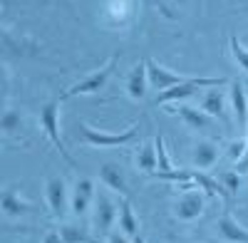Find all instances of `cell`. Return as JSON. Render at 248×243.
<instances>
[{"label": "cell", "mask_w": 248, "mask_h": 243, "mask_svg": "<svg viewBox=\"0 0 248 243\" xmlns=\"http://www.w3.org/2000/svg\"><path fill=\"white\" fill-rule=\"evenodd\" d=\"M97 17L107 30H129L139 17V0H102Z\"/></svg>", "instance_id": "6da1fadb"}, {"label": "cell", "mask_w": 248, "mask_h": 243, "mask_svg": "<svg viewBox=\"0 0 248 243\" xmlns=\"http://www.w3.org/2000/svg\"><path fill=\"white\" fill-rule=\"evenodd\" d=\"M79 137L87 147H97V149H114V147H124V144H132L139 137V127L129 124L127 129L122 132H105V129H97L87 122L79 124Z\"/></svg>", "instance_id": "7a4b0ae2"}, {"label": "cell", "mask_w": 248, "mask_h": 243, "mask_svg": "<svg viewBox=\"0 0 248 243\" xmlns=\"http://www.w3.org/2000/svg\"><path fill=\"white\" fill-rule=\"evenodd\" d=\"M60 107H62V99L60 97L52 99V102H47V105H43V107H40V112H37V122H40V127H43L47 141L55 147V152H60V156L65 159V161H70V167H77V161L67 152L65 141H62V134H60Z\"/></svg>", "instance_id": "3957f363"}, {"label": "cell", "mask_w": 248, "mask_h": 243, "mask_svg": "<svg viewBox=\"0 0 248 243\" xmlns=\"http://www.w3.org/2000/svg\"><path fill=\"white\" fill-rule=\"evenodd\" d=\"M117 60H119V55L114 52L109 60L102 67H97V70H92L90 75H85L82 79H77L75 85H70L65 92L60 94V99L62 102H67V99H72V97H82V94H97L102 87H105L107 82H109V77H112V72H114V67H117Z\"/></svg>", "instance_id": "277c9868"}, {"label": "cell", "mask_w": 248, "mask_h": 243, "mask_svg": "<svg viewBox=\"0 0 248 243\" xmlns=\"http://www.w3.org/2000/svg\"><path fill=\"white\" fill-rule=\"evenodd\" d=\"M117 218H119V206L117 201L109 196V189H99L97 198H94V206H92V233L94 236H109L117 226Z\"/></svg>", "instance_id": "5b68a950"}, {"label": "cell", "mask_w": 248, "mask_h": 243, "mask_svg": "<svg viewBox=\"0 0 248 243\" xmlns=\"http://www.w3.org/2000/svg\"><path fill=\"white\" fill-rule=\"evenodd\" d=\"M184 186H186V191L176 198L171 213H174L176 221L191 224V221H196L206 211V198H209V194H206L201 186H194V184H184Z\"/></svg>", "instance_id": "8992f818"}, {"label": "cell", "mask_w": 248, "mask_h": 243, "mask_svg": "<svg viewBox=\"0 0 248 243\" xmlns=\"http://www.w3.org/2000/svg\"><path fill=\"white\" fill-rule=\"evenodd\" d=\"M94 198H97V186L90 176H79L75 181V186L70 191V211L75 218H85L87 211L94 206Z\"/></svg>", "instance_id": "52a82bcc"}, {"label": "cell", "mask_w": 248, "mask_h": 243, "mask_svg": "<svg viewBox=\"0 0 248 243\" xmlns=\"http://www.w3.org/2000/svg\"><path fill=\"white\" fill-rule=\"evenodd\" d=\"M45 204L55 218H65L70 211V189L62 176H52L45 181Z\"/></svg>", "instance_id": "ba28073f"}, {"label": "cell", "mask_w": 248, "mask_h": 243, "mask_svg": "<svg viewBox=\"0 0 248 243\" xmlns=\"http://www.w3.org/2000/svg\"><path fill=\"white\" fill-rule=\"evenodd\" d=\"M147 70H149V85H152V90H156V94L167 92V90H171V87H176V85L189 79V75L174 72V70L164 67L161 62H156V60H152V57H147Z\"/></svg>", "instance_id": "9c48e42d"}, {"label": "cell", "mask_w": 248, "mask_h": 243, "mask_svg": "<svg viewBox=\"0 0 248 243\" xmlns=\"http://www.w3.org/2000/svg\"><path fill=\"white\" fill-rule=\"evenodd\" d=\"M0 211H3V218L8 221H20L32 211V204L20 194V189L5 186L3 194H0Z\"/></svg>", "instance_id": "30bf717a"}, {"label": "cell", "mask_w": 248, "mask_h": 243, "mask_svg": "<svg viewBox=\"0 0 248 243\" xmlns=\"http://www.w3.org/2000/svg\"><path fill=\"white\" fill-rule=\"evenodd\" d=\"M167 112H171V114H176V117H181V122L189 129H196V132H206L211 127V117L206 114L201 107H191V105H167L164 107Z\"/></svg>", "instance_id": "8fae6325"}, {"label": "cell", "mask_w": 248, "mask_h": 243, "mask_svg": "<svg viewBox=\"0 0 248 243\" xmlns=\"http://www.w3.org/2000/svg\"><path fill=\"white\" fill-rule=\"evenodd\" d=\"M216 233L223 243H248V228L233 218L231 211H223L216 221Z\"/></svg>", "instance_id": "7c38bea8"}, {"label": "cell", "mask_w": 248, "mask_h": 243, "mask_svg": "<svg viewBox=\"0 0 248 243\" xmlns=\"http://www.w3.org/2000/svg\"><path fill=\"white\" fill-rule=\"evenodd\" d=\"M229 107L238 122V127L248 129V94H246L243 82H238V79H233L229 85Z\"/></svg>", "instance_id": "4fadbf2b"}, {"label": "cell", "mask_w": 248, "mask_h": 243, "mask_svg": "<svg viewBox=\"0 0 248 243\" xmlns=\"http://www.w3.org/2000/svg\"><path fill=\"white\" fill-rule=\"evenodd\" d=\"M149 70H147V60L139 65L132 67V72L127 75V97L132 102H139V99L147 97V90H149Z\"/></svg>", "instance_id": "5bb4252c"}, {"label": "cell", "mask_w": 248, "mask_h": 243, "mask_svg": "<svg viewBox=\"0 0 248 243\" xmlns=\"http://www.w3.org/2000/svg\"><path fill=\"white\" fill-rule=\"evenodd\" d=\"M229 107V94H223L221 87H209L201 92V109L211 119H223Z\"/></svg>", "instance_id": "9a60e30c"}, {"label": "cell", "mask_w": 248, "mask_h": 243, "mask_svg": "<svg viewBox=\"0 0 248 243\" xmlns=\"http://www.w3.org/2000/svg\"><path fill=\"white\" fill-rule=\"evenodd\" d=\"M191 156H194V167H196L199 171H209L216 161H218L221 149L216 147V141H211V139H199Z\"/></svg>", "instance_id": "2e32d148"}, {"label": "cell", "mask_w": 248, "mask_h": 243, "mask_svg": "<svg viewBox=\"0 0 248 243\" xmlns=\"http://www.w3.org/2000/svg\"><path fill=\"white\" fill-rule=\"evenodd\" d=\"M99 181L105 184L109 191L119 194L122 198H127L129 196V186H127V181H124V174L117 164H102L99 167Z\"/></svg>", "instance_id": "e0dca14e"}, {"label": "cell", "mask_w": 248, "mask_h": 243, "mask_svg": "<svg viewBox=\"0 0 248 243\" xmlns=\"http://www.w3.org/2000/svg\"><path fill=\"white\" fill-rule=\"evenodd\" d=\"M134 159H137V169H139V171H144V174H149V176H154V174L159 171L156 141H154V139H152V141H144V144H141V147L137 149Z\"/></svg>", "instance_id": "ac0fdd59"}, {"label": "cell", "mask_w": 248, "mask_h": 243, "mask_svg": "<svg viewBox=\"0 0 248 243\" xmlns=\"http://www.w3.org/2000/svg\"><path fill=\"white\" fill-rule=\"evenodd\" d=\"M117 228H119L124 236H129V238H137V236H139V216L134 213V209H132V204H129L127 198H122V201H119Z\"/></svg>", "instance_id": "d6986e66"}, {"label": "cell", "mask_w": 248, "mask_h": 243, "mask_svg": "<svg viewBox=\"0 0 248 243\" xmlns=\"http://www.w3.org/2000/svg\"><path fill=\"white\" fill-rule=\"evenodd\" d=\"M20 129H23V114L13 107H5L3 114H0V132L5 137H15Z\"/></svg>", "instance_id": "ffe728a7"}, {"label": "cell", "mask_w": 248, "mask_h": 243, "mask_svg": "<svg viewBox=\"0 0 248 243\" xmlns=\"http://www.w3.org/2000/svg\"><path fill=\"white\" fill-rule=\"evenodd\" d=\"M229 52H231V57H233V62L248 75V47L241 43L238 35H231V37H229Z\"/></svg>", "instance_id": "44dd1931"}, {"label": "cell", "mask_w": 248, "mask_h": 243, "mask_svg": "<svg viewBox=\"0 0 248 243\" xmlns=\"http://www.w3.org/2000/svg\"><path fill=\"white\" fill-rule=\"evenodd\" d=\"M60 233L67 243H87L92 238V231L82 228V226H75V224H62L60 226Z\"/></svg>", "instance_id": "7402d4cb"}, {"label": "cell", "mask_w": 248, "mask_h": 243, "mask_svg": "<svg viewBox=\"0 0 248 243\" xmlns=\"http://www.w3.org/2000/svg\"><path fill=\"white\" fill-rule=\"evenodd\" d=\"M154 141H156V156H159V171H156L154 176L176 171V167L171 164V159H169V154H167V147H164V137H154Z\"/></svg>", "instance_id": "603a6c76"}, {"label": "cell", "mask_w": 248, "mask_h": 243, "mask_svg": "<svg viewBox=\"0 0 248 243\" xmlns=\"http://www.w3.org/2000/svg\"><path fill=\"white\" fill-rule=\"evenodd\" d=\"M241 176H243V174H238L236 169H231V171H221V174H218V181H221L223 189L229 191L231 196H236V194L241 191Z\"/></svg>", "instance_id": "cb8c5ba5"}, {"label": "cell", "mask_w": 248, "mask_h": 243, "mask_svg": "<svg viewBox=\"0 0 248 243\" xmlns=\"http://www.w3.org/2000/svg\"><path fill=\"white\" fill-rule=\"evenodd\" d=\"M246 144H248V139H233V141H229L226 156H229L231 161H241V156H243V152H246Z\"/></svg>", "instance_id": "d4e9b609"}, {"label": "cell", "mask_w": 248, "mask_h": 243, "mask_svg": "<svg viewBox=\"0 0 248 243\" xmlns=\"http://www.w3.org/2000/svg\"><path fill=\"white\" fill-rule=\"evenodd\" d=\"M105 238H107V243H134L129 236H124L119 228H117V231H112V233H109V236H105Z\"/></svg>", "instance_id": "484cf974"}, {"label": "cell", "mask_w": 248, "mask_h": 243, "mask_svg": "<svg viewBox=\"0 0 248 243\" xmlns=\"http://www.w3.org/2000/svg\"><path fill=\"white\" fill-rule=\"evenodd\" d=\"M43 243H67V241L62 238V233H60V228H57V231H47V233L43 236Z\"/></svg>", "instance_id": "4316f807"}, {"label": "cell", "mask_w": 248, "mask_h": 243, "mask_svg": "<svg viewBox=\"0 0 248 243\" xmlns=\"http://www.w3.org/2000/svg\"><path fill=\"white\" fill-rule=\"evenodd\" d=\"M236 171L238 174H248V144H246V152H243L241 161H236Z\"/></svg>", "instance_id": "83f0119b"}, {"label": "cell", "mask_w": 248, "mask_h": 243, "mask_svg": "<svg viewBox=\"0 0 248 243\" xmlns=\"http://www.w3.org/2000/svg\"><path fill=\"white\" fill-rule=\"evenodd\" d=\"M132 241H134V243H147V241H144L141 236H137V238H132Z\"/></svg>", "instance_id": "f1b7e54d"}, {"label": "cell", "mask_w": 248, "mask_h": 243, "mask_svg": "<svg viewBox=\"0 0 248 243\" xmlns=\"http://www.w3.org/2000/svg\"><path fill=\"white\" fill-rule=\"evenodd\" d=\"M176 3H184V0H176Z\"/></svg>", "instance_id": "f546056e"}]
</instances>
